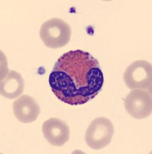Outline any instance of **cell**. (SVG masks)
<instances>
[{"label":"cell","mask_w":152,"mask_h":154,"mask_svg":"<svg viewBox=\"0 0 152 154\" xmlns=\"http://www.w3.org/2000/svg\"><path fill=\"white\" fill-rule=\"evenodd\" d=\"M49 85L58 100L67 104H85L102 89L104 75L98 60L82 50L69 51L57 60Z\"/></svg>","instance_id":"1"},{"label":"cell","mask_w":152,"mask_h":154,"mask_svg":"<svg viewBox=\"0 0 152 154\" xmlns=\"http://www.w3.org/2000/svg\"><path fill=\"white\" fill-rule=\"evenodd\" d=\"M39 34L46 46L51 49H58L68 43L72 35V29L62 19L53 18L42 25Z\"/></svg>","instance_id":"2"},{"label":"cell","mask_w":152,"mask_h":154,"mask_svg":"<svg viewBox=\"0 0 152 154\" xmlns=\"http://www.w3.org/2000/svg\"><path fill=\"white\" fill-rule=\"evenodd\" d=\"M115 133L113 124L109 119L98 117L91 121L85 133V142L93 149H101L112 141Z\"/></svg>","instance_id":"3"},{"label":"cell","mask_w":152,"mask_h":154,"mask_svg":"<svg viewBox=\"0 0 152 154\" xmlns=\"http://www.w3.org/2000/svg\"><path fill=\"white\" fill-rule=\"evenodd\" d=\"M124 81L131 89H148L151 92V63L145 60H138L131 63L124 72Z\"/></svg>","instance_id":"4"},{"label":"cell","mask_w":152,"mask_h":154,"mask_svg":"<svg viewBox=\"0 0 152 154\" xmlns=\"http://www.w3.org/2000/svg\"><path fill=\"white\" fill-rule=\"evenodd\" d=\"M124 107L132 117L145 119L151 115V92L145 89H132L125 98Z\"/></svg>","instance_id":"5"},{"label":"cell","mask_w":152,"mask_h":154,"mask_svg":"<svg viewBox=\"0 0 152 154\" xmlns=\"http://www.w3.org/2000/svg\"><path fill=\"white\" fill-rule=\"evenodd\" d=\"M44 137L51 145L61 146L69 140V127L64 122L57 118H51L42 125Z\"/></svg>","instance_id":"6"},{"label":"cell","mask_w":152,"mask_h":154,"mask_svg":"<svg viewBox=\"0 0 152 154\" xmlns=\"http://www.w3.org/2000/svg\"><path fill=\"white\" fill-rule=\"evenodd\" d=\"M13 112L19 122L29 123L39 117L40 108L32 97L22 95L13 103Z\"/></svg>","instance_id":"7"},{"label":"cell","mask_w":152,"mask_h":154,"mask_svg":"<svg viewBox=\"0 0 152 154\" xmlns=\"http://www.w3.org/2000/svg\"><path fill=\"white\" fill-rule=\"evenodd\" d=\"M1 79V95L10 100L19 97L24 91V80L21 74L14 70H9L5 77Z\"/></svg>","instance_id":"8"}]
</instances>
